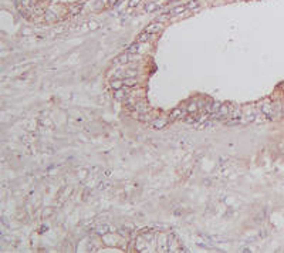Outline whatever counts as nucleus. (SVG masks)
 I'll return each instance as SVG.
<instances>
[{
	"instance_id": "nucleus-2",
	"label": "nucleus",
	"mask_w": 284,
	"mask_h": 253,
	"mask_svg": "<svg viewBox=\"0 0 284 253\" xmlns=\"http://www.w3.org/2000/svg\"><path fill=\"white\" fill-rule=\"evenodd\" d=\"M161 30H163V24H162L161 22H155L152 23V24H149V26L145 29V32L148 33H152V34H158V33L161 32Z\"/></svg>"
},
{
	"instance_id": "nucleus-1",
	"label": "nucleus",
	"mask_w": 284,
	"mask_h": 253,
	"mask_svg": "<svg viewBox=\"0 0 284 253\" xmlns=\"http://www.w3.org/2000/svg\"><path fill=\"white\" fill-rule=\"evenodd\" d=\"M188 114V110L186 108H175L173 111L171 113V115H169V118H171V121H175V119H182L185 115Z\"/></svg>"
},
{
	"instance_id": "nucleus-4",
	"label": "nucleus",
	"mask_w": 284,
	"mask_h": 253,
	"mask_svg": "<svg viewBox=\"0 0 284 253\" xmlns=\"http://www.w3.org/2000/svg\"><path fill=\"white\" fill-rule=\"evenodd\" d=\"M169 119L171 118H158V119H154L152 121V125H154V128H163L168 122H169Z\"/></svg>"
},
{
	"instance_id": "nucleus-5",
	"label": "nucleus",
	"mask_w": 284,
	"mask_h": 253,
	"mask_svg": "<svg viewBox=\"0 0 284 253\" xmlns=\"http://www.w3.org/2000/svg\"><path fill=\"white\" fill-rule=\"evenodd\" d=\"M159 6H161L159 2H149V3H146V5L144 6V10L148 11V13H151V11H155Z\"/></svg>"
},
{
	"instance_id": "nucleus-6",
	"label": "nucleus",
	"mask_w": 284,
	"mask_h": 253,
	"mask_svg": "<svg viewBox=\"0 0 284 253\" xmlns=\"http://www.w3.org/2000/svg\"><path fill=\"white\" fill-rule=\"evenodd\" d=\"M125 84H124V78H115V80L111 81V88L114 91L115 90H119V88H124Z\"/></svg>"
},
{
	"instance_id": "nucleus-8",
	"label": "nucleus",
	"mask_w": 284,
	"mask_h": 253,
	"mask_svg": "<svg viewBox=\"0 0 284 253\" xmlns=\"http://www.w3.org/2000/svg\"><path fill=\"white\" fill-rule=\"evenodd\" d=\"M124 84H125V87H135L136 86V78L135 77H125Z\"/></svg>"
},
{
	"instance_id": "nucleus-9",
	"label": "nucleus",
	"mask_w": 284,
	"mask_h": 253,
	"mask_svg": "<svg viewBox=\"0 0 284 253\" xmlns=\"http://www.w3.org/2000/svg\"><path fill=\"white\" fill-rule=\"evenodd\" d=\"M198 7H199L198 0H192V2H189L188 5H186V9H198Z\"/></svg>"
},
{
	"instance_id": "nucleus-10",
	"label": "nucleus",
	"mask_w": 284,
	"mask_h": 253,
	"mask_svg": "<svg viewBox=\"0 0 284 253\" xmlns=\"http://www.w3.org/2000/svg\"><path fill=\"white\" fill-rule=\"evenodd\" d=\"M70 13L71 14H77V13H80L81 11V5H77V6H74V7H71L70 9Z\"/></svg>"
},
{
	"instance_id": "nucleus-12",
	"label": "nucleus",
	"mask_w": 284,
	"mask_h": 253,
	"mask_svg": "<svg viewBox=\"0 0 284 253\" xmlns=\"http://www.w3.org/2000/svg\"><path fill=\"white\" fill-rule=\"evenodd\" d=\"M118 3V0H108V5L109 6H114V5H117Z\"/></svg>"
},
{
	"instance_id": "nucleus-11",
	"label": "nucleus",
	"mask_w": 284,
	"mask_h": 253,
	"mask_svg": "<svg viewBox=\"0 0 284 253\" xmlns=\"http://www.w3.org/2000/svg\"><path fill=\"white\" fill-rule=\"evenodd\" d=\"M141 3V0H129V9H134Z\"/></svg>"
},
{
	"instance_id": "nucleus-3",
	"label": "nucleus",
	"mask_w": 284,
	"mask_h": 253,
	"mask_svg": "<svg viewBox=\"0 0 284 253\" xmlns=\"http://www.w3.org/2000/svg\"><path fill=\"white\" fill-rule=\"evenodd\" d=\"M156 36H158V34H152V33L144 32V33H141L139 36H138L136 41H139V43H148V41H152Z\"/></svg>"
},
{
	"instance_id": "nucleus-13",
	"label": "nucleus",
	"mask_w": 284,
	"mask_h": 253,
	"mask_svg": "<svg viewBox=\"0 0 284 253\" xmlns=\"http://www.w3.org/2000/svg\"><path fill=\"white\" fill-rule=\"evenodd\" d=\"M171 2H176V0H171Z\"/></svg>"
},
{
	"instance_id": "nucleus-7",
	"label": "nucleus",
	"mask_w": 284,
	"mask_h": 253,
	"mask_svg": "<svg viewBox=\"0 0 284 253\" xmlns=\"http://www.w3.org/2000/svg\"><path fill=\"white\" fill-rule=\"evenodd\" d=\"M186 110H188V114H196L199 110V105L196 101H190L188 104V107H186Z\"/></svg>"
}]
</instances>
